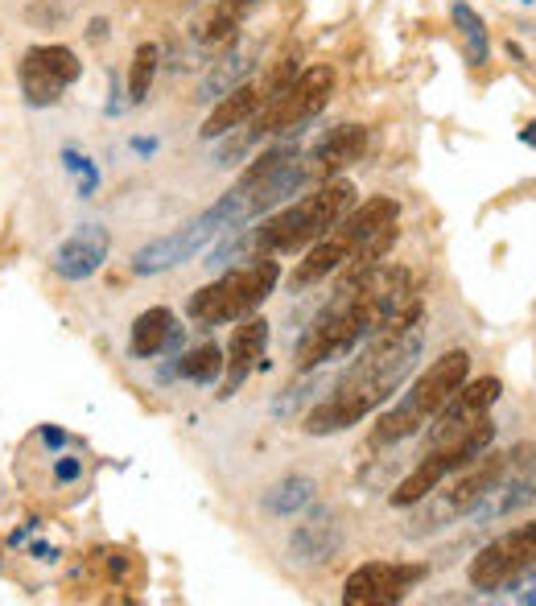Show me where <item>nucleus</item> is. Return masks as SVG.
I'll use <instances>...</instances> for the list:
<instances>
[{"label": "nucleus", "mask_w": 536, "mask_h": 606, "mask_svg": "<svg viewBox=\"0 0 536 606\" xmlns=\"http://www.w3.org/2000/svg\"><path fill=\"white\" fill-rule=\"evenodd\" d=\"M257 71V55H243V50H223V58L215 62V71L203 79V87H199V99H223L227 92H236L240 83H248V74Z\"/></svg>", "instance_id": "20"}, {"label": "nucleus", "mask_w": 536, "mask_h": 606, "mask_svg": "<svg viewBox=\"0 0 536 606\" xmlns=\"http://www.w3.org/2000/svg\"><path fill=\"white\" fill-rule=\"evenodd\" d=\"M413 297H417L413 273L401 264H376L371 273L355 276V281H338V294L322 306V313L297 343V371L306 376L331 359L359 350L392 313L405 310Z\"/></svg>", "instance_id": "2"}, {"label": "nucleus", "mask_w": 536, "mask_h": 606, "mask_svg": "<svg viewBox=\"0 0 536 606\" xmlns=\"http://www.w3.org/2000/svg\"><path fill=\"white\" fill-rule=\"evenodd\" d=\"M264 350H269V322L257 318V313H248L236 322V331H231V343L223 350V371H227V380H223V401L227 396H236L240 384L252 376L257 368L269 371V359H264Z\"/></svg>", "instance_id": "14"}, {"label": "nucleus", "mask_w": 536, "mask_h": 606, "mask_svg": "<svg viewBox=\"0 0 536 606\" xmlns=\"http://www.w3.org/2000/svg\"><path fill=\"white\" fill-rule=\"evenodd\" d=\"M528 570H536V520L516 524L512 533H500L496 540H487L475 561H471V586L483 594H500L503 586H512L516 578H524Z\"/></svg>", "instance_id": "10"}, {"label": "nucleus", "mask_w": 536, "mask_h": 606, "mask_svg": "<svg viewBox=\"0 0 536 606\" xmlns=\"http://www.w3.org/2000/svg\"><path fill=\"white\" fill-rule=\"evenodd\" d=\"M421 318H426L421 297H413L405 310L392 313L389 322L364 343V355L334 380L331 396H322L306 413L301 429L310 438H331V433H343V429L359 425L364 417H371L380 404H389L396 396V388L413 376L421 350H426Z\"/></svg>", "instance_id": "1"}, {"label": "nucleus", "mask_w": 536, "mask_h": 606, "mask_svg": "<svg viewBox=\"0 0 536 606\" xmlns=\"http://www.w3.org/2000/svg\"><path fill=\"white\" fill-rule=\"evenodd\" d=\"M157 67H162V46L157 41H145V46H136V55H132V67H129V104L132 108H141L153 92V79H157Z\"/></svg>", "instance_id": "23"}, {"label": "nucleus", "mask_w": 536, "mask_h": 606, "mask_svg": "<svg viewBox=\"0 0 536 606\" xmlns=\"http://www.w3.org/2000/svg\"><path fill=\"white\" fill-rule=\"evenodd\" d=\"M79 74H83V62H79V55H74L71 46H58V41H50V46H29L25 58H21V92H25V104L50 108Z\"/></svg>", "instance_id": "11"}, {"label": "nucleus", "mask_w": 536, "mask_h": 606, "mask_svg": "<svg viewBox=\"0 0 536 606\" xmlns=\"http://www.w3.org/2000/svg\"><path fill=\"white\" fill-rule=\"evenodd\" d=\"M466 380H471V355H466V350L454 347V350H445V355H438V359L429 364L426 376L376 421L371 445H396V441L421 433V429L438 417V408H442Z\"/></svg>", "instance_id": "5"}, {"label": "nucleus", "mask_w": 536, "mask_h": 606, "mask_svg": "<svg viewBox=\"0 0 536 606\" xmlns=\"http://www.w3.org/2000/svg\"><path fill=\"white\" fill-rule=\"evenodd\" d=\"M491 441H496V425L491 421H479L466 438L450 441V445H433V450H421V462L408 471L401 483H396V491H392V508H413L421 496H429L442 478H450L454 471H463L471 462L487 454L491 450Z\"/></svg>", "instance_id": "9"}, {"label": "nucleus", "mask_w": 536, "mask_h": 606, "mask_svg": "<svg viewBox=\"0 0 536 606\" xmlns=\"http://www.w3.org/2000/svg\"><path fill=\"white\" fill-rule=\"evenodd\" d=\"M219 371H223V347H215V343L186 350L182 359H178V376L190 380V384H211V380H219Z\"/></svg>", "instance_id": "24"}, {"label": "nucleus", "mask_w": 536, "mask_h": 606, "mask_svg": "<svg viewBox=\"0 0 536 606\" xmlns=\"http://www.w3.org/2000/svg\"><path fill=\"white\" fill-rule=\"evenodd\" d=\"M314 478L310 475H285L281 483H273L264 499H260V508L269 515H281V520H289V515L306 512L310 503H314Z\"/></svg>", "instance_id": "21"}, {"label": "nucleus", "mask_w": 536, "mask_h": 606, "mask_svg": "<svg viewBox=\"0 0 536 606\" xmlns=\"http://www.w3.org/2000/svg\"><path fill=\"white\" fill-rule=\"evenodd\" d=\"M520 141H524V145H533V148H536V120H528V124L520 129Z\"/></svg>", "instance_id": "27"}, {"label": "nucleus", "mask_w": 536, "mask_h": 606, "mask_svg": "<svg viewBox=\"0 0 536 606\" xmlns=\"http://www.w3.org/2000/svg\"><path fill=\"white\" fill-rule=\"evenodd\" d=\"M503 594L512 598V603H528L536 606V570H528L524 578H516L512 586H503Z\"/></svg>", "instance_id": "25"}, {"label": "nucleus", "mask_w": 536, "mask_h": 606, "mask_svg": "<svg viewBox=\"0 0 536 606\" xmlns=\"http://www.w3.org/2000/svg\"><path fill=\"white\" fill-rule=\"evenodd\" d=\"M338 549H343V524H338L334 508H314L289 533V552L301 566H326V561H334Z\"/></svg>", "instance_id": "16"}, {"label": "nucleus", "mask_w": 536, "mask_h": 606, "mask_svg": "<svg viewBox=\"0 0 536 606\" xmlns=\"http://www.w3.org/2000/svg\"><path fill=\"white\" fill-rule=\"evenodd\" d=\"M524 4H536V0H524Z\"/></svg>", "instance_id": "29"}, {"label": "nucleus", "mask_w": 536, "mask_h": 606, "mask_svg": "<svg viewBox=\"0 0 536 606\" xmlns=\"http://www.w3.org/2000/svg\"><path fill=\"white\" fill-rule=\"evenodd\" d=\"M364 148H368V129H364V124H338V129H331L318 141L314 153H310V162L318 166L322 178H334L338 169L355 166V162L364 157Z\"/></svg>", "instance_id": "18"}, {"label": "nucleus", "mask_w": 536, "mask_h": 606, "mask_svg": "<svg viewBox=\"0 0 536 606\" xmlns=\"http://www.w3.org/2000/svg\"><path fill=\"white\" fill-rule=\"evenodd\" d=\"M516 459V450L512 454H479V459L463 466V471H454L450 483H438L429 496H421L413 508H408V524H405V536L413 540H426L433 533H445V528H454V524H463V515L475 512V503H479L503 475H508V466Z\"/></svg>", "instance_id": "3"}, {"label": "nucleus", "mask_w": 536, "mask_h": 606, "mask_svg": "<svg viewBox=\"0 0 536 606\" xmlns=\"http://www.w3.org/2000/svg\"><path fill=\"white\" fill-rule=\"evenodd\" d=\"M500 401V380L496 376H483V380H466L450 401L438 408V417L429 421V438L426 450L433 445H450V441L466 438L479 421H487L491 404Z\"/></svg>", "instance_id": "12"}, {"label": "nucleus", "mask_w": 536, "mask_h": 606, "mask_svg": "<svg viewBox=\"0 0 536 606\" xmlns=\"http://www.w3.org/2000/svg\"><path fill=\"white\" fill-rule=\"evenodd\" d=\"M281 281V264L273 257H257L252 264L227 269L219 281L203 285L199 294H190L186 301V318L199 326H227L240 322L248 313H257Z\"/></svg>", "instance_id": "7"}, {"label": "nucleus", "mask_w": 536, "mask_h": 606, "mask_svg": "<svg viewBox=\"0 0 536 606\" xmlns=\"http://www.w3.org/2000/svg\"><path fill=\"white\" fill-rule=\"evenodd\" d=\"M260 108H264V92H260L257 83H240L236 92H227L223 99H215V108H211V116L203 120L199 136H203V141H219V136H227L231 129L248 124Z\"/></svg>", "instance_id": "17"}, {"label": "nucleus", "mask_w": 536, "mask_h": 606, "mask_svg": "<svg viewBox=\"0 0 536 606\" xmlns=\"http://www.w3.org/2000/svg\"><path fill=\"white\" fill-rule=\"evenodd\" d=\"M331 95H334L331 67H306L285 92L273 95V99L248 120V129L257 132L260 141H264V136H281V132L306 129L318 111L331 104Z\"/></svg>", "instance_id": "8"}, {"label": "nucleus", "mask_w": 536, "mask_h": 606, "mask_svg": "<svg viewBox=\"0 0 536 606\" xmlns=\"http://www.w3.org/2000/svg\"><path fill=\"white\" fill-rule=\"evenodd\" d=\"M355 206V182L352 178H326V182L301 194L294 206L277 211L273 219L257 227V257H277V252H297L322 239L334 223Z\"/></svg>", "instance_id": "4"}, {"label": "nucleus", "mask_w": 536, "mask_h": 606, "mask_svg": "<svg viewBox=\"0 0 536 606\" xmlns=\"http://www.w3.org/2000/svg\"><path fill=\"white\" fill-rule=\"evenodd\" d=\"M450 17H454V29L463 37V55L471 67H487V58H491V37H487V21L463 4V0H454L450 4Z\"/></svg>", "instance_id": "22"}, {"label": "nucleus", "mask_w": 536, "mask_h": 606, "mask_svg": "<svg viewBox=\"0 0 536 606\" xmlns=\"http://www.w3.org/2000/svg\"><path fill=\"white\" fill-rule=\"evenodd\" d=\"M108 252H111L108 227L83 223V227H74L71 236L55 248V273L67 276V281H87V276H95L104 269Z\"/></svg>", "instance_id": "15"}, {"label": "nucleus", "mask_w": 536, "mask_h": 606, "mask_svg": "<svg viewBox=\"0 0 536 606\" xmlns=\"http://www.w3.org/2000/svg\"><path fill=\"white\" fill-rule=\"evenodd\" d=\"M87 37H92V41H99V37H108V21H92V29H87Z\"/></svg>", "instance_id": "28"}, {"label": "nucleus", "mask_w": 536, "mask_h": 606, "mask_svg": "<svg viewBox=\"0 0 536 606\" xmlns=\"http://www.w3.org/2000/svg\"><path fill=\"white\" fill-rule=\"evenodd\" d=\"M55 475H58V478H67V483H71V478L83 475V462H79V459H58Z\"/></svg>", "instance_id": "26"}, {"label": "nucleus", "mask_w": 536, "mask_h": 606, "mask_svg": "<svg viewBox=\"0 0 536 606\" xmlns=\"http://www.w3.org/2000/svg\"><path fill=\"white\" fill-rule=\"evenodd\" d=\"M392 223H401V202L384 199V194L368 199L359 211H347L326 236L310 243L306 257L297 260L294 276H289L294 289H306V285H314V281H322V276L338 273V269H343V264H347V260H352L355 252L376 236V231H384V227H392Z\"/></svg>", "instance_id": "6"}, {"label": "nucleus", "mask_w": 536, "mask_h": 606, "mask_svg": "<svg viewBox=\"0 0 536 606\" xmlns=\"http://www.w3.org/2000/svg\"><path fill=\"white\" fill-rule=\"evenodd\" d=\"M426 566H405V561H368L347 578L343 606H389L405 603L408 590L426 582Z\"/></svg>", "instance_id": "13"}, {"label": "nucleus", "mask_w": 536, "mask_h": 606, "mask_svg": "<svg viewBox=\"0 0 536 606\" xmlns=\"http://www.w3.org/2000/svg\"><path fill=\"white\" fill-rule=\"evenodd\" d=\"M174 310L169 306H148L145 313H136V322H132L129 331V355L132 359H153L157 350L169 347V338H174Z\"/></svg>", "instance_id": "19"}]
</instances>
